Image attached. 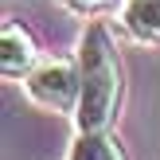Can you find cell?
Wrapping results in <instances>:
<instances>
[{
    "instance_id": "cell-5",
    "label": "cell",
    "mask_w": 160,
    "mask_h": 160,
    "mask_svg": "<svg viewBox=\"0 0 160 160\" xmlns=\"http://www.w3.org/2000/svg\"><path fill=\"white\" fill-rule=\"evenodd\" d=\"M67 160H129V156L109 129H90V133L78 129L67 148Z\"/></svg>"
},
{
    "instance_id": "cell-1",
    "label": "cell",
    "mask_w": 160,
    "mask_h": 160,
    "mask_svg": "<svg viewBox=\"0 0 160 160\" xmlns=\"http://www.w3.org/2000/svg\"><path fill=\"white\" fill-rule=\"evenodd\" d=\"M74 59H78V74H82V98H78L74 125L82 133L109 129L121 113V98H125V70H121L113 31L102 20H94L78 39Z\"/></svg>"
},
{
    "instance_id": "cell-4",
    "label": "cell",
    "mask_w": 160,
    "mask_h": 160,
    "mask_svg": "<svg viewBox=\"0 0 160 160\" xmlns=\"http://www.w3.org/2000/svg\"><path fill=\"white\" fill-rule=\"evenodd\" d=\"M117 31L133 43L160 47V0H121Z\"/></svg>"
},
{
    "instance_id": "cell-3",
    "label": "cell",
    "mask_w": 160,
    "mask_h": 160,
    "mask_svg": "<svg viewBox=\"0 0 160 160\" xmlns=\"http://www.w3.org/2000/svg\"><path fill=\"white\" fill-rule=\"evenodd\" d=\"M35 67H39L35 35L20 20H4V28H0V70H4V78H28Z\"/></svg>"
},
{
    "instance_id": "cell-6",
    "label": "cell",
    "mask_w": 160,
    "mask_h": 160,
    "mask_svg": "<svg viewBox=\"0 0 160 160\" xmlns=\"http://www.w3.org/2000/svg\"><path fill=\"white\" fill-rule=\"evenodd\" d=\"M59 4L74 16H102L109 8H121V0H59Z\"/></svg>"
},
{
    "instance_id": "cell-2",
    "label": "cell",
    "mask_w": 160,
    "mask_h": 160,
    "mask_svg": "<svg viewBox=\"0 0 160 160\" xmlns=\"http://www.w3.org/2000/svg\"><path fill=\"white\" fill-rule=\"evenodd\" d=\"M23 90L39 109L51 113H78V98H82V74H78V59H43L28 78Z\"/></svg>"
}]
</instances>
